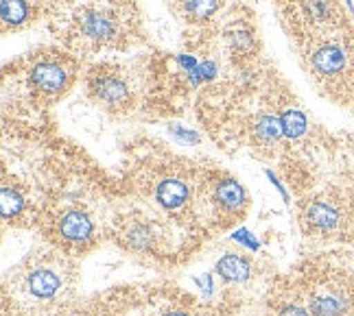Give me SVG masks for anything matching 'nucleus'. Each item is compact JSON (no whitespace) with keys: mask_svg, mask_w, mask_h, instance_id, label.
<instances>
[{"mask_svg":"<svg viewBox=\"0 0 354 316\" xmlns=\"http://www.w3.org/2000/svg\"><path fill=\"white\" fill-rule=\"evenodd\" d=\"M59 286H62L59 277L48 268H37L29 275V290L39 299H50L59 290Z\"/></svg>","mask_w":354,"mask_h":316,"instance_id":"obj_8","label":"nucleus"},{"mask_svg":"<svg viewBox=\"0 0 354 316\" xmlns=\"http://www.w3.org/2000/svg\"><path fill=\"white\" fill-rule=\"evenodd\" d=\"M156 197L162 203V208L177 210V208H182V205L186 203V199H188V188L182 181H177V179H165V181L158 186Z\"/></svg>","mask_w":354,"mask_h":316,"instance_id":"obj_9","label":"nucleus"},{"mask_svg":"<svg viewBox=\"0 0 354 316\" xmlns=\"http://www.w3.org/2000/svg\"><path fill=\"white\" fill-rule=\"evenodd\" d=\"M232 240H236L239 244H243V246H248V249H252V251H258L261 249V242H258L252 233H250V229H239V231H234L232 233Z\"/></svg>","mask_w":354,"mask_h":316,"instance_id":"obj_17","label":"nucleus"},{"mask_svg":"<svg viewBox=\"0 0 354 316\" xmlns=\"http://www.w3.org/2000/svg\"><path fill=\"white\" fill-rule=\"evenodd\" d=\"M306 221L310 227H315L319 231H333L337 229L339 221H342V214H339L333 205L315 201L306 208Z\"/></svg>","mask_w":354,"mask_h":316,"instance_id":"obj_2","label":"nucleus"},{"mask_svg":"<svg viewBox=\"0 0 354 316\" xmlns=\"http://www.w3.org/2000/svg\"><path fill=\"white\" fill-rule=\"evenodd\" d=\"M280 122H282V131L287 137L291 140H297V137H302L306 133V116L302 112H297V109H287L282 116H280Z\"/></svg>","mask_w":354,"mask_h":316,"instance_id":"obj_12","label":"nucleus"},{"mask_svg":"<svg viewBox=\"0 0 354 316\" xmlns=\"http://www.w3.org/2000/svg\"><path fill=\"white\" fill-rule=\"evenodd\" d=\"M81 29H84L88 37L107 39L114 35L116 26L110 16H105L101 11H90V13H84V18H81Z\"/></svg>","mask_w":354,"mask_h":316,"instance_id":"obj_7","label":"nucleus"},{"mask_svg":"<svg viewBox=\"0 0 354 316\" xmlns=\"http://www.w3.org/2000/svg\"><path fill=\"white\" fill-rule=\"evenodd\" d=\"M216 273L221 275L225 282H232V284H241V282H248L250 275H252V266L245 257L234 255V253H227L223 255L219 262H216Z\"/></svg>","mask_w":354,"mask_h":316,"instance_id":"obj_3","label":"nucleus"},{"mask_svg":"<svg viewBox=\"0 0 354 316\" xmlns=\"http://www.w3.org/2000/svg\"><path fill=\"white\" fill-rule=\"evenodd\" d=\"M216 201L225 210H239L245 205V190L234 179H225L216 186Z\"/></svg>","mask_w":354,"mask_h":316,"instance_id":"obj_10","label":"nucleus"},{"mask_svg":"<svg viewBox=\"0 0 354 316\" xmlns=\"http://www.w3.org/2000/svg\"><path fill=\"white\" fill-rule=\"evenodd\" d=\"M346 66V52L339 46H322L313 55V68L322 75H335Z\"/></svg>","mask_w":354,"mask_h":316,"instance_id":"obj_6","label":"nucleus"},{"mask_svg":"<svg viewBox=\"0 0 354 316\" xmlns=\"http://www.w3.org/2000/svg\"><path fill=\"white\" fill-rule=\"evenodd\" d=\"M31 81L44 92H59L66 86V72H64L62 66L44 61V63H37L33 68Z\"/></svg>","mask_w":354,"mask_h":316,"instance_id":"obj_1","label":"nucleus"},{"mask_svg":"<svg viewBox=\"0 0 354 316\" xmlns=\"http://www.w3.org/2000/svg\"><path fill=\"white\" fill-rule=\"evenodd\" d=\"M169 316H188V314H182V312H173V314H169Z\"/></svg>","mask_w":354,"mask_h":316,"instance_id":"obj_22","label":"nucleus"},{"mask_svg":"<svg viewBox=\"0 0 354 316\" xmlns=\"http://www.w3.org/2000/svg\"><path fill=\"white\" fill-rule=\"evenodd\" d=\"M265 175L269 177V181H271V184H274V186L278 188V192H280V195H282V201H284V203H289L287 190H284V186H282V184H280V181L276 179V177H274V172H271V170H265Z\"/></svg>","mask_w":354,"mask_h":316,"instance_id":"obj_20","label":"nucleus"},{"mask_svg":"<svg viewBox=\"0 0 354 316\" xmlns=\"http://www.w3.org/2000/svg\"><path fill=\"white\" fill-rule=\"evenodd\" d=\"M22 208H24V199L18 192L11 188H3V192H0V210H3V216L5 218L16 216L18 212H22Z\"/></svg>","mask_w":354,"mask_h":316,"instance_id":"obj_15","label":"nucleus"},{"mask_svg":"<svg viewBox=\"0 0 354 316\" xmlns=\"http://www.w3.org/2000/svg\"><path fill=\"white\" fill-rule=\"evenodd\" d=\"M0 16L7 24H20L29 16V5H26V0H3Z\"/></svg>","mask_w":354,"mask_h":316,"instance_id":"obj_14","label":"nucleus"},{"mask_svg":"<svg viewBox=\"0 0 354 316\" xmlns=\"http://www.w3.org/2000/svg\"><path fill=\"white\" fill-rule=\"evenodd\" d=\"M94 92H97L99 99L107 101V103H122L127 99V88L122 81L118 79H112V77H107V79H99L97 81V86H94Z\"/></svg>","mask_w":354,"mask_h":316,"instance_id":"obj_11","label":"nucleus"},{"mask_svg":"<svg viewBox=\"0 0 354 316\" xmlns=\"http://www.w3.org/2000/svg\"><path fill=\"white\" fill-rule=\"evenodd\" d=\"M171 133H173L180 142H184V144H197V142H199V135H197L195 131L184 129V127H171Z\"/></svg>","mask_w":354,"mask_h":316,"instance_id":"obj_18","label":"nucleus"},{"mask_svg":"<svg viewBox=\"0 0 354 316\" xmlns=\"http://www.w3.org/2000/svg\"><path fill=\"white\" fill-rule=\"evenodd\" d=\"M62 233L66 240H73V242H84L90 238L92 233V221L86 212H79V210H73L64 216L62 221Z\"/></svg>","mask_w":354,"mask_h":316,"instance_id":"obj_4","label":"nucleus"},{"mask_svg":"<svg viewBox=\"0 0 354 316\" xmlns=\"http://www.w3.org/2000/svg\"><path fill=\"white\" fill-rule=\"evenodd\" d=\"M216 5H219L216 0H184L186 11L190 13V16H195V18H208V16H212Z\"/></svg>","mask_w":354,"mask_h":316,"instance_id":"obj_16","label":"nucleus"},{"mask_svg":"<svg viewBox=\"0 0 354 316\" xmlns=\"http://www.w3.org/2000/svg\"><path fill=\"white\" fill-rule=\"evenodd\" d=\"M350 306V299L344 293H326L317 295L310 301L313 316H342Z\"/></svg>","mask_w":354,"mask_h":316,"instance_id":"obj_5","label":"nucleus"},{"mask_svg":"<svg viewBox=\"0 0 354 316\" xmlns=\"http://www.w3.org/2000/svg\"><path fill=\"white\" fill-rule=\"evenodd\" d=\"M177 59H180V63L186 68L188 72H195L197 68H199V66H197V61H195V57H190V55H180V57H177Z\"/></svg>","mask_w":354,"mask_h":316,"instance_id":"obj_19","label":"nucleus"},{"mask_svg":"<svg viewBox=\"0 0 354 316\" xmlns=\"http://www.w3.org/2000/svg\"><path fill=\"white\" fill-rule=\"evenodd\" d=\"M278 316H308V312L299 306H289V308H284Z\"/></svg>","mask_w":354,"mask_h":316,"instance_id":"obj_21","label":"nucleus"},{"mask_svg":"<svg viewBox=\"0 0 354 316\" xmlns=\"http://www.w3.org/2000/svg\"><path fill=\"white\" fill-rule=\"evenodd\" d=\"M256 135L261 137L263 142H278L282 131V122L276 116H261L256 120Z\"/></svg>","mask_w":354,"mask_h":316,"instance_id":"obj_13","label":"nucleus"}]
</instances>
